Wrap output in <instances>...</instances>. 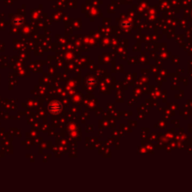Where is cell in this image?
<instances>
[{"label": "cell", "mask_w": 192, "mask_h": 192, "mask_svg": "<svg viewBox=\"0 0 192 192\" xmlns=\"http://www.w3.org/2000/svg\"><path fill=\"white\" fill-rule=\"evenodd\" d=\"M62 110V105L60 102H52L50 105H49V112L53 115H57L61 112Z\"/></svg>", "instance_id": "obj_1"}]
</instances>
